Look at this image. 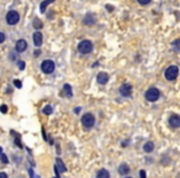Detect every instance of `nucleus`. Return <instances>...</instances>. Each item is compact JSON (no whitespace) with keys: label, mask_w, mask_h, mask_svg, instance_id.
Instances as JSON below:
<instances>
[{"label":"nucleus","mask_w":180,"mask_h":178,"mask_svg":"<svg viewBox=\"0 0 180 178\" xmlns=\"http://www.w3.org/2000/svg\"><path fill=\"white\" fill-rule=\"evenodd\" d=\"M93 51V44L91 41L89 40H83L82 42H79L78 45V52L82 55H88V53H91Z\"/></svg>","instance_id":"1"},{"label":"nucleus","mask_w":180,"mask_h":178,"mask_svg":"<svg viewBox=\"0 0 180 178\" xmlns=\"http://www.w3.org/2000/svg\"><path fill=\"white\" fill-rule=\"evenodd\" d=\"M5 20H6L7 25L14 26L20 21V14L16 11V10H10V11H7L5 15Z\"/></svg>","instance_id":"2"},{"label":"nucleus","mask_w":180,"mask_h":178,"mask_svg":"<svg viewBox=\"0 0 180 178\" xmlns=\"http://www.w3.org/2000/svg\"><path fill=\"white\" fill-rule=\"evenodd\" d=\"M164 76H165V79L168 80H175L179 76V68L176 66H169L167 69H165V73H164Z\"/></svg>","instance_id":"3"},{"label":"nucleus","mask_w":180,"mask_h":178,"mask_svg":"<svg viewBox=\"0 0 180 178\" xmlns=\"http://www.w3.org/2000/svg\"><path fill=\"white\" fill-rule=\"evenodd\" d=\"M82 124H83V126H84L85 129L93 128V126H94V124H95V118H94V115H93V114H90V113L84 114L83 116H82Z\"/></svg>","instance_id":"4"},{"label":"nucleus","mask_w":180,"mask_h":178,"mask_svg":"<svg viewBox=\"0 0 180 178\" xmlns=\"http://www.w3.org/2000/svg\"><path fill=\"white\" fill-rule=\"evenodd\" d=\"M146 99L148 101H157L159 99V97H161V92H159V89L157 88H149L147 92H146Z\"/></svg>","instance_id":"5"},{"label":"nucleus","mask_w":180,"mask_h":178,"mask_svg":"<svg viewBox=\"0 0 180 178\" xmlns=\"http://www.w3.org/2000/svg\"><path fill=\"white\" fill-rule=\"evenodd\" d=\"M41 69L43 73H46V74H51V73L54 72L56 69V66H54V62L51 61V59H46L43 61L41 63Z\"/></svg>","instance_id":"6"},{"label":"nucleus","mask_w":180,"mask_h":178,"mask_svg":"<svg viewBox=\"0 0 180 178\" xmlns=\"http://www.w3.org/2000/svg\"><path fill=\"white\" fill-rule=\"evenodd\" d=\"M27 50V41L24 40V38H20L17 40V42L15 44V51L17 53H22Z\"/></svg>","instance_id":"7"},{"label":"nucleus","mask_w":180,"mask_h":178,"mask_svg":"<svg viewBox=\"0 0 180 178\" xmlns=\"http://www.w3.org/2000/svg\"><path fill=\"white\" fill-rule=\"evenodd\" d=\"M120 94H121L122 97L127 98V97H131L132 94V86L131 84H122L121 87H120Z\"/></svg>","instance_id":"8"},{"label":"nucleus","mask_w":180,"mask_h":178,"mask_svg":"<svg viewBox=\"0 0 180 178\" xmlns=\"http://www.w3.org/2000/svg\"><path fill=\"white\" fill-rule=\"evenodd\" d=\"M169 125L174 129L180 128V115L178 114H173L170 118H169Z\"/></svg>","instance_id":"9"},{"label":"nucleus","mask_w":180,"mask_h":178,"mask_svg":"<svg viewBox=\"0 0 180 178\" xmlns=\"http://www.w3.org/2000/svg\"><path fill=\"white\" fill-rule=\"evenodd\" d=\"M109 74L106 72H100V73H97V76H96V80H97V83L99 84H101V86H104V84H106V83L109 82Z\"/></svg>","instance_id":"10"},{"label":"nucleus","mask_w":180,"mask_h":178,"mask_svg":"<svg viewBox=\"0 0 180 178\" xmlns=\"http://www.w3.org/2000/svg\"><path fill=\"white\" fill-rule=\"evenodd\" d=\"M42 42H43V36H42V34L39 32V31H36V32L33 34V44H35V46H36V47H41Z\"/></svg>","instance_id":"11"},{"label":"nucleus","mask_w":180,"mask_h":178,"mask_svg":"<svg viewBox=\"0 0 180 178\" xmlns=\"http://www.w3.org/2000/svg\"><path fill=\"white\" fill-rule=\"evenodd\" d=\"M83 24L86 26H93L95 24V16L93 14H88L83 20Z\"/></svg>","instance_id":"12"},{"label":"nucleus","mask_w":180,"mask_h":178,"mask_svg":"<svg viewBox=\"0 0 180 178\" xmlns=\"http://www.w3.org/2000/svg\"><path fill=\"white\" fill-rule=\"evenodd\" d=\"M128 172H129V167H128L127 163H121V164H120V167H118V173L120 174L126 176Z\"/></svg>","instance_id":"13"},{"label":"nucleus","mask_w":180,"mask_h":178,"mask_svg":"<svg viewBox=\"0 0 180 178\" xmlns=\"http://www.w3.org/2000/svg\"><path fill=\"white\" fill-rule=\"evenodd\" d=\"M143 150H144V152H147V153H151V152L154 150V143H153L152 141L146 142L144 146H143Z\"/></svg>","instance_id":"14"},{"label":"nucleus","mask_w":180,"mask_h":178,"mask_svg":"<svg viewBox=\"0 0 180 178\" xmlns=\"http://www.w3.org/2000/svg\"><path fill=\"white\" fill-rule=\"evenodd\" d=\"M96 178H110V173L106 171V170H104V168H101L97 173H96Z\"/></svg>","instance_id":"15"},{"label":"nucleus","mask_w":180,"mask_h":178,"mask_svg":"<svg viewBox=\"0 0 180 178\" xmlns=\"http://www.w3.org/2000/svg\"><path fill=\"white\" fill-rule=\"evenodd\" d=\"M57 167L59 168V172H67V167H65V164L63 163V161L61 160V158H57Z\"/></svg>","instance_id":"16"},{"label":"nucleus","mask_w":180,"mask_h":178,"mask_svg":"<svg viewBox=\"0 0 180 178\" xmlns=\"http://www.w3.org/2000/svg\"><path fill=\"white\" fill-rule=\"evenodd\" d=\"M54 0H45V2L41 4V13L43 14L45 11H46V8L48 6V4H51V3H53Z\"/></svg>","instance_id":"17"},{"label":"nucleus","mask_w":180,"mask_h":178,"mask_svg":"<svg viewBox=\"0 0 180 178\" xmlns=\"http://www.w3.org/2000/svg\"><path fill=\"white\" fill-rule=\"evenodd\" d=\"M172 47H173V50L176 51V52L180 51V38H178V40L174 41V42L172 44Z\"/></svg>","instance_id":"18"},{"label":"nucleus","mask_w":180,"mask_h":178,"mask_svg":"<svg viewBox=\"0 0 180 178\" xmlns=\"http://www.w3.org/2000/svg\"><path fill=\"white\" fill-rule=\"evenodd\" d=\"M63 89H64V92H65V94L68 97H72L73 95V93H72V87L69 86V84H65L64 87H63Z\"/></svg>","instance_id":"19"},{"label":"nucleus","mask_w":180,"mask_h":178,"mask_svg":"<svg viewBox=\"0 0 180 178\" xmlns=\"http://www.w3.org/2000/svg\"><path fill=\"white\" fill-rule=\"evenodd\" d=\"M42 26H43V24L39 21L38 19H36V20H33V27L36 29V30H39V29H42Z\"/></svg>","instance_id":"20"},{"label":"nucleus","mask_w":180,"mask_h":178,"mask_svg":"<svg viewBox=\"0 0 180 178\" xmlns=\"http://www.w3.org/2000/svg\"><path fill=\"white\" fill-rule=\"evenodd\" d=\"M52 111H53V109H52V107H51V105H47V107H45V109H43V113H45L46 115L52 114Z\"/></svg>","instance_id":"21"},{"label":"nucleus","mask_w":180,"mask_h":178,"mask_svg":"<svg viewBox=\"0 0 180 178\" xmlns=\"http://www.w3.org/2000/svg\"><path fill=\"white\" fill-rule=\"evenodd\" d=\"M0 161H1L4 164H6V163H9V160H7V157L4 155V153H1L0 155Z\"/></svg>","instance_id":"22"},{"label":"nucleus","mask_w":180,"mask_h":178,"mask_svg":"<svg viewBox=\"0 0 180 178\" xmlns=\"http://www.w3.org/2000/svg\"><path fill=\"white\" fill-rule=\"evenodd\" d=\"M137 2H138L139 4H141V5H148L149 3L152 2V0H137Z\"/></svg>","instance_id":"23"},{"label":"nucleus","mask_w":180,"mask_h":178,"mask_svg":"<svg viewBox=\"0 0 180 178\" xmlns=\"http://www.w3.org/2000/svg\"><path fill=\"white\" fill-rule=\"evenodd\" d=\"M17 66L20 67V69H21V71H24L25 69V62L24 61H19L17 62Z\"/></svg>","instance_id":"24"},{"label":"nucleus","mask_w":180,"mask_h":178,"mask_svg":"<svg viewBox=\"0 0 180 178\" xmlns=\"http://www.w3.org/2000/svg\"><path fill=\"white\" fill-rule=\"evenodd\" d=\"M14 84H15V87H16V88H21V87H22V83L20 82V80H17V79H15V80H14Z\"/></svg>","instance_id":"25"},{"label":"nucleus","mask_w":180,"mask_h":178,"mask_svg":"<svg viewBox=\"0 0 180 178\" xmlns=\"http://www.w3.org/2000/svg\"><path fill=\"white\" fill-rule=\"evenodd\" d=\"M0 111H1L3 114H6V111H7V107L5 105V104H3V105L0 107Z\"/></svg>","instance_id":"26"},{"label":"nucleus","mask_w":180,"mask_h":178,"mask_svg":"<svg viewBox=\"0 0 180 178\" xmlns=\"http://www.w3.org/2000/svg\"><path fill=\"white\" fill-rule=\"evenodd\" d=\"M5 40H6L5 35H4L3 32H0V44H4V42H5Z\"/></svg>","instance_id":"27"},{"label":"nucleus","mask_w":180,"mask_h":178,"mask_svg":"<svg viewBox=\"0 0 180 178\" xmlns=\"http://www.w3.org/2000/svg\"><path fill=\"white\" fill-rule=\"evenodd\" d=\"M139 177H141V178H146V171H139Z\"/></svg>","instance_id":"28"},{"label":"nucleus","mask_w":180,"mask_h":178,"mask_svg":"<svg viewBox=\"0 0 180 178\" xmlns=\"http://www.w3.org/2000/svg\"><path fill=\"white\" fill-rule=\"evenodd\" d=\"M0 178H7V174L5 172H0Z\"/></svg>","instance_id":"29"},{"label":"nucleus","mask_w":180,"mask_h":178,"mask_svg":"<svg viewBox=\"0 0 180 178\" xmlns=\"http://www.w3.org/2000/svg\"><path fill=\"white\" fill-rule=\"evenodd\" d=\"M80 110H82V108H79V107H77V108L74 109V113H75V114H79V113H80Z\"/></svg>","instance_id":"30"},{"label":"nucleus","mask_w":180,"mask_h":178,"mask_svg":"<svg viewBox=\"0 0 180 178\" xmlns=\"http://www.w3.org/2000/svg\"><path fill=\"white\" fill-rule=\"evenodd\" d=\"M9 57L11 58V61H15V59H16V57H15V55H14V53H10V55H9Z\"/></svg>","instance_id":"31"},{"label":"nucleus","mask_w":180,"mask_h":178,"mask_svg":"<svg viewBox=\"0 0 180 178\" xmlns=\"http://www.w3.org/2000/svg\"><path fill=\"white\" fill-rule=\"evenodd\" d=\"M39 55H41V51H39V50H36V51H35V56L37 57V56H39Z\"/></svg>","instance_id":"32"},{"label":"nucleus","mask_w":180,"mask_h":178,"mask_svg":"<svg viewBox=\"0 0 180 178\" xmlns=\"http://www.w3.org/2000/svg\"><path fill=\"white\" fill-rule=\"evenodd\" d=\"M3 153V147H0V155Z\"/></svg>","instance_id":"33"},{"label":"nucleus","mask_w":180,"mask_h":178,"mask_svg":"<svg viewBox=\"0 0 180 178\" xmlns=\"http://www.w3.org/2000/svg\"><path fill=\"white\" fill-rule=\"evenodd\" d=\"M126 178H132V177H126Z\"/></svg>","instance_id":"34"},{"label":"nucleus","mask_w":180,"mask_h":178,"mask_svg":"<svg viewBox=\"0 0 180 178\" xmlns=\"http://www.w3.org/2000/svg\"><path fill=\"white\" fill-rule=\"evenodd\" d=\"M54 178H59V177H54Z\"/></svg>","instance_id":"35"}]
</instances>
